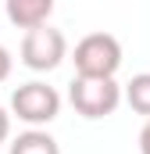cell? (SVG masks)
I'll return each instance as SVG.
<instances>
[{
    "mask_svg": "<svg viewBox=\"0 0 150 154\" xmlns=\"http://www.w3.org/2000/svg\"><path fill=\"white\" fill-rule=\"evenodd\" d=\"M75 75H93V79H114L122 68V43L111 32H89L75 43Z\"/></svg>",
    "mask_w": 150,
    "mask_h": 154,
    "instance_id": "1",
    "label": "cell"
},
{
    "mask_svg": "<svg viewBox=\"0 0 150 154\" xmlns=\"http://www.w3.org/2000/svg\"><path fill=\"white\" fill-rule=\"evenodd\" d=\"M68 100L82 118H107L122 104V86L114 79H93V75H75L68 86Z\"/></svg>",
    "mask_w": 150,
    "mask_h": 154,
    "instance_id": "2",
    "label": "cell"
},
{
    "mask_svg": "<svg viewBox=\"0 0 150 154\" xmlns=\"http://www.w3.org/2000/svg\"><path fill=\"white\" fill-rule=\"evenodd\" d=\"M11 115L18 118V122H25V125H50L54 118L61 115V93L54 90V86H46V82H22L14 93H11Z\"/></svg>",
    "mask_w": 150,
    "mask_h": 154,
    "instance_id": "3",
    "label": "cell"
},
{
    "mask_svg": "<svg viewBox=\"0 0 150 154\" xmlns=\"http://www.w3.org/2000/svg\"><path fill=\"white\" fill-rule=\"evenodd\" d=\"M68 57V39L61 29H54L50 22L25 29L22 36V65L32 72H54L61 61Z\"/></svg>",
    "mask_w": 150,
    "mask_h": 154,
    "instance_id": "4",
    "label": "cell"
},
{
    "mask_svg": "<svg viewBox=\"0 0 150 154\" xmlns=\"http://www.w3.org/2000/svg\"><path fill=\"white\" fill-rule=\"evenodd\" d=\"M4 11H7V22H11V25L32 29V25L50 22L54 0H4Z\"/></svg>",
    "mask_w": 150,
    "mask_h": 154,
    "instance_id": "5",
    "label": "cell"
},
{
    "mask_svg": "<svg viewBox=\"0 0 150 154\" xmlns=\"http://www.w3.org/2000/svg\"><path fill=\"white\" fill-rule=\"evenodd\" d=\"M7 154H61V147L46 129H25L18 133V140H11Z\"/></svg>",
    "mask_w": 150,
    "mask_h": 154,
    "instance_id": "6",
    "label": "cell"
},
{
    "mask_svg": "<svg viewBox=\"0 0 150 154\" xmlns=\"http://www.w3.org/2000/svg\"><path fill=\"white\" fill-rule=\"evenodd\" d=\"M122 100H125L136 115L150 118V72H140V75L129 79V82L122 86Z\"/></svg>",
    "mask_w": 150,
    "mask_h": 154,
    "instance_id": "7",
    "label": "cell"
},
{
    "mask_svg": "<svg viewBox=\"0 0 150 154\" xmlns=\"http://www.w3.org/2000/svg\"><path fill=\"white\" fill-rule=\"evenodd\" d=\"M11 65H14V61H11V50H7V47L0 43V82L11 75Z\"/></svg>",
    "mask_w": 150,
    "mask_h": 154,
    "instance_id": "8",
    "label": "cell"
},
{
    "mask_svg": "<svg viewBox=\"0 0 150 154\" xmlns=\"http://www.w3.org/2000/svg\"><path fill=\"white\" fill-rule=\"evenodd\" d=\"M7 136H11V115H7V108L0 104V143H4Z\"/></svg>",
    "mask_w": 150,
    "mask_h": 154,
    "instance_id": "9",
    "label": "cell"
},
{
    "mask_svg": "<svg viewBox=\"0 0 150 154\" xmlns=\"http://www.w3.org/2000/svg\"><path fill=\"white\" fill-rule=\"evenodd\" d=\"M140 154H150V118L143 122V129H140Z\"/></svg>",
    "mask_w": 150,
    "mask_h": 154,
    "instance_id": "10",
    "label": "cell"
}]
</instances>
